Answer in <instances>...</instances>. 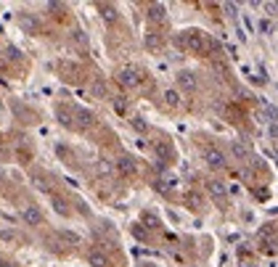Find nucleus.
Listing matches in <instances>:
<instances>
[{
	"label": "nucleus",
	"mask_w": 278,
	"mask_h": 267,
	"mask_svg": "<svg viewBox=\"0 0 278 267\" xmlns=\"http://www.w3.org/2000/svg\"><path fill=\"white\" fill-rule=\"evenodd\" d=\"M90 90H93V96H96V98H106V96H109V90H106V82H103V79H96Z\"/></svg>",
	"instance_id": "obj_17"
},
{
	"label": "nucleus",
	"mask_w": 278,
	"mask_h": 267,
	"mask_svg": "<svg viewBox=\"0 0 278 267\" xmlns=\"http://www.w3.org/2000/svg\"><path fill=\"white\" fill-rule=\"evenodd\" d=\"M175 45L180 51H188V53H196V56H204L210 51H217V45L212 42V37L202 29H183L175 34Z\"/></svg>",
	"instance_id": "obj_1"
},
{
	"label": "nucleus",
	"mask_w": 278,
	"mask_h": 267,
	"mask_svg": "<svg viewBox=\"0 0 278 267\" xmlns=\"http://www.w3.org/2000/svg\"><path fill=\"white\" fill-rule=\"evenodd\" d=\"M74 42H80V45H88V40H85V32H74Z\"/></svg>",
	"instance_id": "obj_26"
},
{
	"label": "nucleus",
	"mask_w": 278,
	"mask_h": 267,
	"mask_svg": "<svg viewBox=\"0 0 278 267\" xmlns=\"http://www.w3.org/2000/svg\"><path fill=\"white\" fill-rule=\"evenodd\" d=\"M146 45H148V48H156V45H159V37H156L154 32H151V34H148V37H146Z\"/></svg>",
	"instance_id": "obj_24"
},
{
	"label": "nucleus",
	"mask_w": 278,
	"mask_h": 267,
	"mask_svg": "<svg viewBox=\"0 0 278 267\" xmlns=\"http://www.w3.org/2000/svg\"><path fill=\"white\" fill-rule=\"evenodd\" d=\"M114 109H117L120 114H127V101L120 96V98H114Z\"/></svg>",
	"instance_id": "obj_22"
},
{
	"label": "nucleus",
	"mask_w": 278,
	"mask_h": 267,
	"mask_svg": "<svg viewBox=\"0 0 278 267\" xmlns=\"http://www.w3.org/2000/svg\"><path fill=\"white\" fill-rule=\"evenodd\" d=\"M88 262H90V267H109V259H106V254H103V251H90Z\"/></svg>",
	"instance_id": "obj_12"
},
{
	"label": "nucleus",
	"mask_w": 278,
	"mask_h": 267,
	"mask_svg": "<svg viewBox=\"0 0 278 267\" xmlns=\"http://www.w3.org/2000/svg\"><path fill=\"white\" fill-rule=\"evenodd\" d=\"M204 161H207V167H210V169H225L228 156H225V151H220L217 146H210L204 151Z\"/></svg>",
	"instance_id": "obj_3"
},
{
	"label": "nucleus",
	"mask_w": 278,
	"mask_h": 267,
	"mask_svg": "<svg viewBox=\"0 0 278 267\" xmlns=\"http://www.w3.org/2000/svg\"><path fill=\"white\" fill-rule=\"evenodd\" d=\"M143 219L148 223V228H159V223H156V217H154V214H143Z\"/></svg>",
	"instance_id": "obj_27"
},
{
	"label": "nucleus",
	"mask_w": 278,
	"mask_h": 267,
	"mask_svg": "<svg viewBox=\"0 0 278 267\" xmlns=\"http://www.w3.org/2000/svg\"><path fill=\"white\" fill-rule=\"evenodd\" d=\"M0 267H14L11 262H6V259H0Z\"/></svg>",
	"instance_id": "obj_29"
},
{
	"label": "nucleus",
	"mask_w": 278,
	"mask_h": 267,
	"mask_svg": "<svg viewBox=\"0 0 278 267\" xmlns=\"http://www.w3.org/2000/svg\"><path fill=\"white\" fill-rule=\"evenodd\" d=\"M117 172H120L122 177H133L135 172H138L135 159H133V156H120V159H117Z\"/></svg>",
	"instance_id": "obj_7"
},
{
	"label": "nucleus",
	"mask_w": 278,
	"mask_h": 267,
	"mask_svg": "<svg viewBox=\"0 0 278 267\" xmlns=\"http://www.w3.org/2000/svg\"><path fill=\"white\" fill-rule=\"evenodd\" d=\"M61 238H64V241H69V243H74V246L80 243V236H77V233H72V230H61Z\"/></svg>",
	"instance_id": "obj_21"
},
{
	"label": "nucleus",
	"mask_w": 278,
	"mask_h": 267,
	"mask_svg": "<svg viewBox=\"0 0 278 267\" xmlns=\"http://www.w3.org/2000/svg\"><path fill=\"white\" fill-rule=\"evenodd\" d=\"M154 151H156V156L162 159V161H172V156H175V151H172V146L167 143V141H154Z\"/></svg>",
	"instance_id": "obj_8"
},
{
	"label": "nucleus",
	"mask_w": 278,
	"mask_h": 267,
	"mask_svg": "<svg viewBox=\"0 0 278 267\" xmlns=\"http://www.w3.org/2000/svg\"><path fill=\"white\" fill-rule=\"evenodd\" d=\"M98 8H101V16H103V21H109V24H114V21H117V8H114V6H109V3H101Z\"/></svg>",
	"instance_id": "obj_15"
},
{
	"label": "nucleus",
	"mask_w": 278,
	"mask_h": 267,
	"mask_svg": "<svg viewBox=\"0 0 278 267\" xmlns=\"http://www.w3.org/2000/svg\"><path fill=\"white\" fill-rule=\"evenodd\" d=\"M133 127H135L138 132H146V122H143L141 117H133Z\"/></svg>",
	"instance_id": "obj_23"
},
{
	"label": "nucleus",
	"mask_w": 278,
	"mask_h": 267,
	"mask_svg": "<svg viewBox=\"0 0 278 267\" xmlns=\"http://www.w3.org/2000/svg\"><path fill=\"white\" fill-rule=\"evenodd\" d=\"M178 85H180L183 90H188V93H193L196 87H199V82H196V74H191V72H180V74H178Z\"/></svg>",
	"instance_id": "obj_9"
},
{
	"label": "nucleus",
	"mask_w": 278,
	"mask_h": 267,
	"mask_svg": "<svg viewBox=\"0 0 278 267\" xmlns=\"http://www.w3.org/2000/svg\"><path fill=\"white\" fill-rule=\"evenodd\" d=\"M19 21H21V27H27L29 32L37 29V27H34V19H32V16H27V14H24V16H19Z\"/></svg>",
	"instance_id": "obj_20"
},
{
	"label": "nucleus",
	"mask_w": 278,
	"mask_h": 267,
	"mask_svg": "<svg viewBox=\"0 0 278 267\" xmlns=\"http://www.w3.org/2000/svg\"><path fill=\"white\" fill-rule=\"evenodd\" d=\"M56 114H59V122H61V124H66V127H74V122H72V117H74V109L59 106V109H56Z\"/></svg>",
	"instance_id": "obj_13"
},
{
	"label": "nucleus",
	"mask_w": 278,
	"mask_h": 267,
	"mask_svg": "<svg viewBox=\"0 0 278 267\" xmlns=\"http://www.w3.org/2000/svg\"><path fill=\"white\" fill-rule=\"evenodd\" d=\"M146 16H148V21H154V24H165L167 21V8L162 3H151L146 8Z\"/></svg>",
	"instance_id": "obj_6"
},
{
	"label": "nucleus",
	"mask_w": 278,
	"mask_h": 267,
	"mask_svg": "<svg viewBox=\"0 0 278 267\" xmlns=\"http://www.w3.org/2000/svg\"><path fill=\"white\" fill-rule=\"evenodd\" d=\"M265 11H268V14H275V11H278V3H265Z\"/></svg>",
	"instance_id": "obj_28"
},
{
	"label": "nucleus",
	"mask_w": 278,
	"mask_h": 267,
	"mask_svg": "<svg viewBox=\"0 0 278 267\" xmlns=\"http://www.w3.org/2000/svg\"><path fill=\"white\" fill-rule=\"evenodd\" d=\"M207 193H210L220 206H225V201H228V188H225V183H220V180H207Z\"/></svg>",
	"instance_id": "obj_4"
},
{
	"label": "nucleus",
	"mask_w": 278,
	"mask_h": 267,
	"mask_svg": "<svg viewBox=\"0 0 278 267\" xmlns=\"http://www.w3.org/2000/svg\"><path fill=\"white\" fill-rule=\"evenodd\" d=\"M74 119H77L80 130H88V127L93 124V114L88 109H74Z\"/></svg>",
	"instance_id": "obj_10"
},
{
	"label": "nucleus",
	"mask_w": 278,
	"mask_h": 267,
	"mask_svg": "<svg viewBox=\"0 0 278 267\" xmlns=\"http://www.w3.org/2000/svg\"><path fill=\"white\" fill-rule=\"evenodd\" d=\"M53 209L59 214H69V206H66V201L64 199H59V196H53Z\"/></svg>",
	"instance_id": "obj_18"
},
{
	"label": "nucleus",
	"mask_w": 278,
	"mask_h": 267,
	"mask_svg": "<svg viewBox=\"0 0 278 267\" xmlns=\"http://www.w3.org/2000/svg\"><path fill=\"white\" fill-rule=\"evenodd\" d=\"M165 103H167L170 109H180V103H183V101H180V93H178V90H172V87L165 90Z\"/></svg>",
	"instance_id": "obj_14"
},
{
	"label": "nucleus",
	"mask_w": 278,
	"mask_h": 267,
	"mask_svg": "<svg viewBox=\"0 0 278 267\" xmlns=\"http://www.w3.org/2000/svg\"><path fill=\"white\" fill-rule=\"evenodd\" d=\"M32 180H34V185H37V188H40V191H48V183H45V180H43L40 175H34Z\"/></svg>",
	"instance_id": "obj_25"
},
{
	"label": "nucleus",
	"mask_w": 278,
	"mask_h": 267,
	"mask_svg": "<svg viewBox=\"0 0 278 267\" xmlns=\"http://www.w3.org/2000/svg\"><path fill=\"white\" fill-rule=\"evenodd\" d=\"M117 82L122 87H127V90H133V87H138V85L143 82V72L138 66H122L120 72H117Z\"/></svg>",
	"instance_id": "obj_2"
},
{
	"label": "nucleus",
	"mask_w": 278,
	"mask_h": 267,
	"mask_svg": "<svg viewBox=\"0 0 278 267\" xmlns=\"http://www.w3.org/2000/svg\"><path fill=\"white\" fill-rule=\"evenodd\" d=\"M185 201H188V206H191V209H196V212H199V209L204 206V199H202V193H196V191H191L188 196H185Z\"/></svg>",
	"instance_id": "obj_16"
},
{
	"label": "nucleus",
	"mask_w": 278,
	"mask_h": 267,
	"mask_svg": "<svg viewBox=\"0 0 278 267\" xmlns=\"http://www.w3.org/2000/svg\"><path fill=\"white\" fill-rule=\"evenodd\" d=\"M0 241H6V243H16V241H19V233H14V230H3V233H0Z\"/></svg>",
	"instance_id": "obj_19"
},
{
	"label": "nucleus",
	"mask_w": 278,
	"mask_h": 267,
	"mask_svg": "<svg viewBox=\"0 0 278 267\" xmlns=\"http://www.w3.org/2000/svg\"><path fill=\"white\" fill-rule=\"evenodd\" d=\"M21 219H24V225H29V228H40L43 225V212L34 204H29V206L21 209Z\"/></svg>",
	"instance_id": "obj_5"
},
{
	"label": "nucleus",
	"mask_w": 278,
	"mask_h": 267,
	"mask_svg": "<svg viewBox=\"0 0 278 267\" xmlns=\"http://www.w3.org/2000/svg\"><path fill=\"white\" fill-rule=\"evenodd\" d=\"M230 156H236L239 161H247L249 159V148L241 141H230Z\"/></svg>",
	"instance_id": "obj_11"
}]
</instances>
